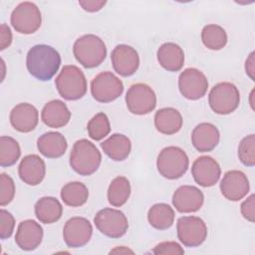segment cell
Returning a JSON list of instances; mask_svg holds the SVG:
<instances>
[{
    "label": "cell",
    "mask_w": 255,
    "mask_h": 255,
    "mask_svg": "<svg viewBox=\"0 0 255 255\" xmlns=\"http://www.w3.org/2000/svg\"><path fill=\"white\" fill-rule=\"evenodd\" d=\"M191 174L197 184L203 187H210L219 180L221 168L213 157L202 155L193 161Z\"/></svg>",
    "instance_id": "obj_15"
},
{
    "label": "cell",
    "mask_w": 255,
    "mask_h": 255,
    "mask_svg": "<svg viewBox=\"0 0 255 255\" xmlns=\"http://www.w3.org/2000/svg\"><path fill=\"white\" fill-rule=\"evenodd\" d=\"M37 147L45 157L58 158L66 152L68 143L66 137L61 132L48 131L38 138Z\"/></svg>",
    "instance_id": "obj_23"
},
{
    "label": "cell",
    "mask_w": 255,
    "mask_h": 255,
    "mask_svg": "<svg viewBox=\"0 0 255 255\" xmlns=\"http://www.w3.org/2000/svg\"><path fill=\"white\" fill-rule=\"evenodd\" d=\"M201 40L204 46L210 50H221L227 44V34L225 30L216 24H209L201 31Z\"/></svg>",
    "instance_id": "obj_31"
},
{
    "label": "cell",
    "mask_w": 255,
    "mask_h": 255,
    "mask_svg": "<svg viewBox=\"0 0 255 255\" xmlns=\"http://www.w3.org/2000/svg\"><path fill=\"white\" fill-rule=\"evenodd\" d=\"M249 180L241 170H229L220 181V191L222 195L230 201H238L249 192Z\"/></svg>",
    "instance_id": "obj_16"
},
{
    "label": "cell",
    "mask_w": 255,
    "mask_h": 255,
    "mask_svg": "<svg viewBox=\"0 0 255 255\" xmlns=\"http://www.w3.org/2000/svg\"><path fill=\"white\" fill-rule=\"evenodd\" d=\"M110 253H133V251L132 250H130V249H128V247H125V246H119V247H116L115 249H113V250H111L110 251Z\"/></svg>",
    "instance_id": "obj_42"
},
{
    "label": "cell",
    "mask_w": 255,
    "mask_h": 255,
    "mask_svg": "<svg viewBox=\"0 0 255 255\" xmlns=\"http://www.w3.org/2000/svg\"><path fill=\"white\" fill-rule=\"evenodd\" d=\"M245 69H246V73L247 75L252 79L254 80V52H252L248 59L246 60V63H245Z\"/></svg>",
    "instance_id": "obj_41"
},
{
    "label": "cell",
    "mask_w": 255,
    "mask_h": 255,
    "mask_svg": "<svg viewBox=\"0 0 255 255\" xmlns=\"http://www.w3.org/2000/svg\"><path fill=\"white\" fill-rule=\"evenodd\" d=\"M89 197L88 187L80 181H71L66 183L61 189V198L63 202L71 207L84 205Z\"/></svg>",
    "instance_id": "obj_29"
},
{
    "label": "cell",
    "mask_w": 255,
    "mask_h": 255,
    "mask_svg": "<svg viewBox=\"0 0 255 255\" xmlns=\"http://www.w3.org/2000/svg\"><path fill=\"white\" fill-rule=\"evenodd\" d=\"M178 88L184 98L195 101L205 96L208 89V81L200 70L187 68L178 77Z\"/></svg>",
    "instance_id": "obj_12"
},
{
    "label": "cell",
    "mask_w": 255,
    "mask_h": 255,
    "mask_svg": "<svg viewBox=\"0 0 255 255\" xmlns=\"http://www.w3.org/2000/svg\"><path fill=\"white\" fill-rule=\"evenodd\" d=\"M124 92V84L114 73L106 71L98 74L91 82L93 98L100 103L117 100Z\"/></svg>",
    "instance_id": "obj_10"
},
{
    "label": "cell",
    "mask_w": 255,
    "mask_h": 255,
    "mask_svg": "<svg viewBox=\"0 0 255 255\" xmlns=\"http://www.w3.org/2000/svg\"><path fill=\"white\" fill-rule=\"evenodd\" d=\"M147 220L157 230L168 229L174 221V210L166 203L153 204L147 212Z\"/></svg>",
    "instance_id": "obj_28"
},
{
    "label": "cell",
    "mask_w": 255,
    "mask_h": 255,
    "mask_svg": "<svg viewBox=\"0 0 255 255\" xmlns=\"http://www.w3.org/2000/svg\"><path fill=\"white\" fill-rule=\"evenodd\" d=\"M189 159L186 152L178 146H167L161 149L156 159V167L161 176L167 179L181 177L188 168Z\"/></svg>",
    "instance_id": "obj_5"
},
{
    "label": "cell",
    "mask_w": 255,
    "mask_h": 255,
    "mask_svg": "<svg viewBox=\"0 0 255 255\" xmlns=\"http://www.w3.org/2000/svg\"><path fill=\"white\" fill-rule=\"evenodd\" d=\"M73 53L76 60L83 67L91 69L100 66L105 61L107 47L100 37L87 34L75 41Z\"/></svg>",
    "instance_id": "obj_3"
},
{
    "label": "cell",
    "mask_w": 255,
    "mask_h": 255,
    "mask_svg": "<svg viewBox=\"0 0 255 255\" xmlns=\"http://www.w3.org/2000/svg\"><path fill=\"white\" fill-rule=\"evenodd\" d=\"M126 104L131 114L137 116L147 115L156 106V96L148 85L142 83L133 84L127 92Z\"/></svg>",
    "instance_id": "obj_9"
},
{
    "label": "cell",
    "mask_w": 255,
    "mask_h": 255,
    "mask_svg": "<svg viewBox=\"0 0 255 255\" xmlns=\"http://www.w3.org/2000/svg\"><path fill=\"white\" fill-rule=\"evenodd\" d=\"M12 43V33L6 24H1L0 27V50L8 48Z\"/></svg>",
    "instance_id": "obj_39"
},
{
    "label": "cell",
    "mask_w": 255,
    "mask_h": 255,
    "mask_svg": "<svg viewBox=\"0 0 255 255\" xmlns=\"http://www.w3.org/2000/svg\"><path fill=\"white\" fill-rule=\"evenodd\" d=\"M41 119L47 127L59 128L69 123L71 119V112L64 102L60 100H53L44 106L41 112Z\"/></svg>",
    "instance_id": "obj_22"
},
{
    "label": "cell",
    "mask_w": 255,
    "mask_h": 255,
    "mask_svg": "<svg viewBox=\"0 0 255 255\" xmlns=\"http://www.w3.org/2000/svg\"><path fill=\"white\" fill-rule=\"evenodd\" d=\"M58 93L67 101H76L87 93V80L80 68L66 65L55 80Z\"/></svg>",
    "instance_id": "obj_4"
},
{
    "label": "cell",
    "mask_w": 255,
    "mask_h": 255,
    "mask_svg": "<svg viewBox=\"0 0 255 255\" xmlns=\"http://www.w3.org/2000/svg\"><path fill=\"white\" fill-rule=\"evenodd\" d=\"M79 5L88 12H97L100 11L105 5L106 1H96V0H85L79 1Z\"/></svg>",
    "instance_id": "obj_40"
},
{
    "label": "cell",
    "mask_w": 255,
    "mask_h": 255,
    "mask_svg": "<svg viewBox=\"0 0 255 255\" xmlns=\"http://www.w3.org/2000/svg\"><path fill=\"white\" fill-rule=\"evenodd\" d=\"M21 155V148L18 141L7 135L0 137V165L11 166L17 162Z\"/></svg>",
    "instance_id": "obj_32"
},
{
    "label": "cell",
    "mask_w": 255,
    "mask_h": 255,
    "mask_svg": "<svg viewBox=\"0 0 255 255\" xmlns=\"http://www.w3.org/2000/svg\"><path fill=\"white\" fill-rule=\"evenodd\" d=\"M255 199L254 194L248 196L241 204V214L245 219L250 222H254L255 220Z\"/></svg>",
    "instance_id": "obj_38"
},
{
    "label": "cell",
    "mask_w": 255,
    "mask_h": 255,
    "mask_svg": "<svg viewBox=\"0 0 255 255\" xmlns=\"http://www.w3.org/2000/svg\"><path fill=\"white\" fill-rule=\"evenodd\" d=\"M15 195V183L11 176L6 173L0 174V205L9 204Z\"/></svg>",
    "instance_id": "obj_35"
},
{
    "label": "cell",
    "mask_w": 255,
    "mask_h": 255,
    "mask_svg": "<svg viewBox=\"0 0 255 255\" xmlns=\"http://www.w3.org/2000/svg\"><path fill=\"white\" fill-rule=\"evenodd\" d=\"M157 61L159 65L168 72L181 70L184 64L183 50L175 43H164L157 50Z\"/></svg>",
    "instance_id": "obj_24"
},
{
    "label": "cell",
    "mask_w": 255,
    "mask_h": 255,
    "mask_svg": "<svg viewBox=\"0 0 255 255\" xmlns=\"http://www.w3.org/2000/svg\"><path fill=\"white\" fill-rule=\"evenodd\" d=\"M102 161V154L98 147L90 140H77L70 153V165L80 175L88 176L98 170Z\"/></svg>",
    "instance_id": "obj_2"
},
{
    "label": "cell",
    "mask_w": 255,
    "mask_h": 255,
    "mask_svg": "<svg viewBox=\"0 0 255 255\" xmlns=\"http://www.w3.org/2000/svg\"><path fill=\"white\" fill-rule=\"evenodd\" d=\"M104 152L113 160L123 161L130 153L131 142L123 133H114L101 144Z\"/></svg>",
    "instance_id": "obj_26"
},
{
    "label": "cell",
    "mask_w": 255,
    "mask_h": 255,
    "mask_svg": "<svg viewBox=\"0 0 255 255\" xmlns=\"http://www.w3.org/2000/svg\"><path fill=\"white\" fill-rule=\"evenodd\" d=\"M93 234L91 222L80 216H75L66 221L63 228V238L70 248H79L86 245Z\"/></svg>",
    "instance_id": "obj_13"
},
{
    "label": "cell",
    "mask_w": 255,
    "mask_h": 255,
    "mask_svg": "<svg viewBox=\"0 0 255 255\" xmlns=\"http://www.w3.org/2000/svg\"><path fill=\"white\" fill-rule=\"evenodd\" d=\"M15 227V219L14 216L7 210H0V237L1 239L9 238Z\"/></svg>",
    "instance_id": "obj_36"
},
{
    "label": "cell",
    "mask_w": 255,
    "mask_h": 255,
    "mask_svg": "<svg viewBox=\"0 0 255 255\" xmlns=\"http://www.w3.org/2000/svg\"><path fill=\"white\" fill-rule=\"evenodd\" d=\"M154 254H178L181 255L184 253L183 248L174 241H164L158 243L152 250Z\"/></svg>",
    "instance_id": "obj_37"
},
{
    "label": "cell",
    "mask_w": 255,
    "mask_h": 255,
    "mask_svg": "<svg viewBox=\"0 0 255 255\" xmlns=\"http://www.w3.org/2000/svg\"><path fill=\"white\" fill-rule=\"evenodd\" d=\"M88 133L94 140H101L111 131V125L105 113H98L88 123Z\"/></svg>",
    "instance_id": "obj_33"
},
{
    "label": "cell",
    "mask_w": 255,
    "mask_h": 255,
    "mask_svg": "<svg viewBox=\"0 0 255 255\" xmlns=\"http://www.w3.org/2000/svg\"><path fill=\"white\" fill-rule=\"evenodd\" d=\"M18 173L21 180L28 185H38L46 174V164L37 154H28L21 160Z\"/></svg>",
    "instance_id": "obj_20"
},
{
    "label": "cell",
    "mask_w": 255,
    "mask_h": 255,
    "mask_svg": "<svg viewBox=\"0 0 255 255\" xmlns=\"http://www.w3.org/2000/svg\"><path fill=\"white\" fill-rule=\"evenodd\" d=\"M11 126L20 132H30L38 125V110L31 104L20 103L10 112Z\"/></svg>",
    "instance_id": "obj_18"
},
{
    "label": "cell",
    "mask_w": 255,
    "mask_h": 255,
    "mask_svg": "<svg viewBox=\"0 0 255 255\" xmlns=\"http://www.w3.org/2000/svg\"><path fill=\"white\" fill-rule=\"evenodd\" d=\"M238 157L246 166L255 165V135L253 133L241 139L238 145Z\"/></svg>",
    "instance_id": "obj_34"
},
{
    "label": "cell",
    "mask_w": 255,
    "mask_h": 255,
    "mask_svg": "<svg viewBox=\"0 0 255 255\" xmlns=\"http://www.w3.org/2000/svg\"><path fill=\"white\" fill-rule=\"evenodd\" d=\"M130 195V183L125 176L115 177L108 188V201L112 206L121 207Z\"/></svg>",
    "instance_id": "obj_30"
},
{
    "label": "cell",
    "mask_w": 255,
    "mask_h": 255,
    "mask_svg": "<svg viewBox=\"0 0 255 255\" xmlns=\"http://www.w3.org/2000/svg\"><path fill=\"white\" fill-rule=\"evenodd\" d=\"M204 202L202 191L193 185L179 186L172 195V204L181 213L198 211Z\"/></svg>",
    "instance_id": "obj_17"
},
{
    "label": "cell",
    "mask_w": 255,
    "mask_h": 255,
    "mask_svg": "<svg viewBox=\"0 0 255 255\" xmlns=\"http://www.w3.org/2000/svg\"><path fill=\"white\" fill-rule=\"evenodd\" d=\"M111 61L114 70L123 77L133 75L139 66L137 52L131 46L121 44L114 48L111 54Z\"/></svg>",
    "instance_id": "obj_14"
},
{
    "label": "cell",
    "mask_w": 255,
    "mask_h": 255,
    "mask_svg": "<svg viewBox=\"0 0 255 255\" xmlns=\"http://www.w3.org/2000/svg\"><path fill=\"white\" fill-rule=\"evenodd\" d=\"M220 133L218 128L210 123L197 125L191 133V142L199 152L211 151L218 144Z\"/></svg>",
    "instance_id": "obj_21"
},
{
    "label": "cell",
    "mask_w": 255,
    "mask_h": 255,
    "mask_svg": "<svg viewBox=\"0 0 255 255\" xmlns=\"http://www.w3.org/2000/svg\"><path fill=\"white\" fill-rule=\"evenodd\" d=\"M176 231L179 241L186 247H197L207 237V226L197 216H182L178 218Z\"/></svg>",
    "instance_id": "obj_11"
},
{
    "label": "cell",
    "mask_w": 255,
    "mask_h": 255,
    "mask_svg": "<svg viewBox=\"0 0 255 255\" xmlns=\"http://www.w3.org/2000/svg\"><path fill=\"white\" fill-rule=\"evenodd\" d=\"M94 223L102 234L110 238H120L128 229L127 216L115 208H104L98 211L94 217Z\"/></svg>",
    "instance_id": "obj_7"
},
{
    "label": "cell",
    "mask_w": 255,
    "mask_h": 255,
    "mask_svg": "<svg viewBox=\"0 0 255 255\" xmlns=\"http://www.w3.org/2000/svg\"><path fill=\"white\" fill-rule=\"evenodd\" d=\"M63 213L61 202L53 196H44L35 204V215L44 224H52L58 221Z\"/></svg>",
    "instance_id": "obj_27"
},
{
    "label": "cell",
    "mask_w": 255,
    "mask_h": 255,
    "mask_svg": "<svg viewBox=\"0 0 255 255\" xmlns=\"http://www.w3.org/2000/svg\"><path fill=\"white\" fill-rule=\"evenodd\" d=\"M208 103L215 114L228 115L238 108L240 104V93L234 84L221 82L210 90Z\"/></svg>",
    "instance_id": "obj_6"
},
{
    "label": "cell",
    "mask_w": 255,
    "mask_h": 255,
    "mask_svg": "<svg viewBox=\"0 0 255 255\" xmlns=\"http://www.w3.org/2000/svg\"><path fill=\"white\" fill-rule=\"evenodd\" d=\"M181 114L173 108H163L154 115L155 128L163 134L170 135L178 132L182 127Z\"/></svg>",
    "instance_id": "obj_25"
},
{
    "label": "cell",
    "mask_w": 255,
    "mask_h": 255,
    "mask_svg": "<svg viewBox=\"0 0 255 255\" xmlns=\"http://www.w3.org/2000/svg\"><path fill=\"white\" fill-rule=\"evenodd\" d=\"M43 228L42 226L32 219H27L19 223L15 242L19 248L25 251L35 250L42 242Z\"/></svg>",
    "instance_id": "obj_19"
},
{
    "label": "cell",
    "mask_w": 255,
    "mask_h": 255,
    "mask_svg": "<svg viewBox=\"0 0 255 255\" xmlns=\"http://www.w3.org/2000/svg\"><path fill=\"white\" fill-rule=\"evenodd\" d=\"M60 65V54L49 45H35L27 53L26 66L28 72L37 80L48 81L52 79L58 72Z\"/></svg>",
    "instance_id": "obj_1"
},
{
    "label": "cell",
    "mask_w": 255,
    "mask_h": 255,
    "mask_svg": "<svg viewBox=\"0 0 255 255\" xmlns=\"http://www.w3.org/2000/svg\"><path fill=\"white\" fill-rule=\"evenodd\" d=\"M12 27L21 34H33L41 26L42 15L38 6L29 1L18 4L11 14Z\"/></svg>",
    "instance_id": "obj_8"
}]
</instances>
